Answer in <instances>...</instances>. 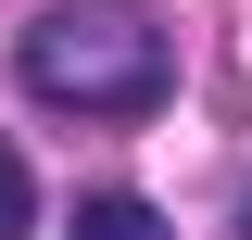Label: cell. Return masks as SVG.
<instances>
[{"label": "cell", "mask_w": 252, "mask_h": 240, "mask_svg": "<svg viewBox=\"0 0 252 240\" xmlns=\"http://www.w3.org/2000/svg\"><path fill=\"white\" fill-rule=\"evenodd\" d=\"M240 240H252V202H240Z\"/></svg>", "instance_id": "277c9868"}, {"label": "cell", "mask_w": 252, "mask_h": 240, "mask_svg": "<svg viewBox=\"0 0 252 240\" xmlns=\"http://www.w3.org/2000/svg\"><path fill=\"white\" fill-rule=\"evenodd\" d=\"M13 63L51 114H152L177 89V38H164L152 0H51Z\"/></svg>", "instance_id": "6da1fadb"}, {"label": "cell", "mask_w": 252, "mask_h": 240, "mask_svg": "<svg viewBox=\"0 0 252 240\" xmlns=\"http://www.w3.org/2000/svg\"><path fill=\"white\" fill-rule=\"evenodd\" d=\"M63 240H177V228H164V215L139 202V190H89V202H76V228H63Z\"/></svg>", "instance_id": "7a4b0ae2"}, {"label": "cell", "mask_w": 252, "mask_h": 240, "mask_svg": "<svg viewBox=\"0 0 252 240\" xmlns=\"http://www.w3.org/2000/svg\"><path fill=\"white\" fill-rule=\"evenodd\" d=\"M26 228H38V190H26V152L0 139V240H26Z\"/></svg>", "instance_id": "3957f363"}]
</instances>
